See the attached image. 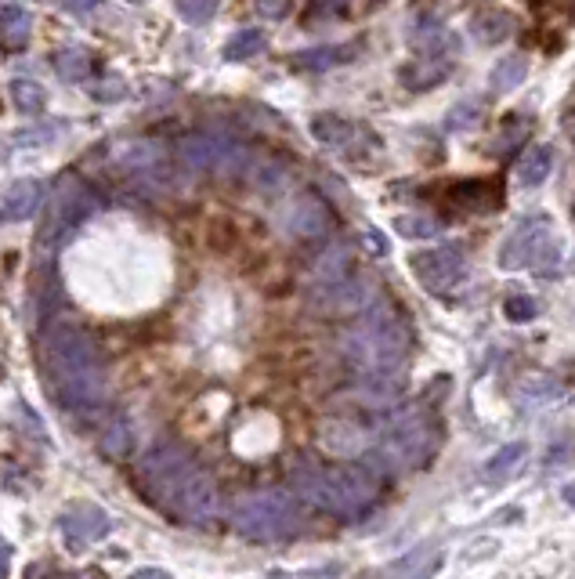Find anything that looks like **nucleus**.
Segmentation results:
<instances>
[{
	"mask_svg": "<svg viewBox=\"0 0 575 579\" xmlns=\"http://www.w3.org/2000/svg\"><path fill=\"white\" fill-rule=\"evenodd\" d=\"M312 131L322 145H330V149H348L351 138H355V127L348 120H340V116H315L312 120Z\"/></svg>",
	"mask_w": 575,
	"mask_h": 579,
	"instance_id": "nucleus-17",
	"label": "nucleus"
},
{
	"mask_svg": "<svg viewBox=\"0 0 575 579\" xmlns=\"http://www.w3.org/2000/svg\"><path fill=\"white\" fill-rule=\"evenodd\" d=\"M561 395V384H557L554 377H528L525 384H521V399L528 402H550Z\"/></svg>",
	"mask_w": 575,
	"mask_h": 579,
	"instance_id": "nucleus-24",
	"label": "nucleus"
},
{
	"mask_svg": "<svg viewBox=\"0 0 575 579\" xmlns=\"http://www.w3.org/2000/svg\"><path fill=\"white\" fill-rule=\"evenodd\" d=\"M322 446L337 456H355V453H362L369 442H366V431H362L359 424L337 420V424H326V428H322Z\"/></svg>",
	"mask_w": 575,
	"mask_h": 579,
	"instance_id": "nucleus-10",
	"label": "nucleus"
},
{
	"mask_svg": "<svg viewBox=\"0 0 575 579\" xmlns=\"http://www.w3.org/2000/svg\"><path fill=\"white\" fill-rule=\"evenodd\" d=\"M11 95H15V105H19L22 113H37L40 105H44V87L37 80H15Z\"/></svg>",
	"mask_w": 575,
	"mask_h": 579,
	"instance_id": "nucleus-21",
	"label": "nucleus"
},
{
	"mask_svg": "<svg viewBox=\"0 0 575 579\" xmlns=\"http://www.w3.org/2000/svg\"><path fill=\"white\" fill-rule=\"evenodd\" d=\"M29 15L22 8H4L0 11V44L8 51H19L26 48V40H29Z\"/></svg>",
	"mask_w": 575,
	"mask_h": 579,
	"instance_id": "nucleus-15",
	"label": "nucleus"
},
{
	"mask_svg": "<svg viewBox=\"0 0 575 579\" xmlns=\"http://www.w3.org/2000/svg\"><path fill=\"white\" fill-rule=\"evenodd\" d=\"M471 33L481 44H500L514 33V19H510V11H478L471 19Z\"/></svg>",
	"mask_w": 575,
	"mask_h": 579,
	"instance_id": "nucleus-11",
	"label": "nucleus"
},
{
	"mask_svg": "<svg viewBox=\"0 0 575 579\" xmlns=\"http://www.w3.org/2000/svg\"><path fill=\"white\" fill-rule=\"evenodd\" d=\"M131 579H170V572H163V569H138Z\"/></svg>",
	"mask_w": 575,
	"mask_h": 579,
	"instance_id": "nucleus-32",
	"label": "nucleus"
},
{
	"mask_svg": "<svg viewBox=\"0 0 575 579\" xmlns=\"http://www.w3.org/2000/svg\"><path fill=\"white\" fill-rule=\"evenodd\" d=\"M565 504H572V507H575V482H568V485H565Z\"/></svg>",
	"mask_w": 575,
	"mask_h": 579,
	"instance_id": "nucleus-35",
	"label": "nucleus"
},
{
	"mask_svg": "<svg viewBox=\"0 0 575 579\" xmlns=\"http://www.w3.org/2000/svg\"><path fill=\"white\" fill-rule=\"evenodd\" d=\"M348 4L351 0H312L308 15H312V19H333L340 11H348Z\"/></svg>",
	"mask_w": 575,
	"mask_h": 579,
	"instance_id": "nucleus-30",
	"label": "nucleus"
},
{
	"mask_svg": "<svg viewBox=\"0 0 575 579\" xmlns=\"http://www.w3.org/2000/svg\"><path fill=\"white\" fill-rule=\"evenodd\" d=\"M395 232L406 239H427L438 232V225L431 218H424V214H402V218H395Z\"/></svg>",
	"mask_w": 575,
	"mask_h": 579,
	"instance_id": "nucleus-23",
	"label": "nucleus"
},
{
	"mask_svg": "<svg viewBox=\"0 0 575 579\" xmlns=\"http://www.w3.org/2000/svg\"><path fill=\"white\" fill-rule=\"evenodd\" d=\"M257 51H264V33L261 29H243L239 37L228 40L225 55L228 58H250V55H257Z\"/></svg>",
	"mask_w": 575,
	"mask_h": 579,
	"instance_id": "nucleus-22",
	"label": "nucleus"
},
{
	"mask_svg": "<svg viewBox=\"0 0 575 579\" xmlns=\"http://www.w3.org/2000/svg\"><path fill=\"white\" fill-rule=\"evenodd\" d=\"M503 315H507L510 323H532L539 315V304L528 294H514V297H507V304H503Z\"/></svg>",
	"mask_w": 575,
	"mask_h": 579,
	"instance_id": "nucleus-25",
	"label": "nucleus"
},
{
	"mask_svg": "<svg viewBox=\"0 0 575 579\" xmlns=\"http://www.w3.org/2000/svg\"><path fill=\"white\" fill-rule=\"evenodd\" d=\"M326 228H330V210L322 207L315 196L297 200V207H293V214H290V232L293 236L315 239V236H322Z\"/></svg>",
	"mask_w": 575,
	"mask_h": 579,
	"instance_id": "nucleus-9",
	"label": "nucleus"
},
{
	"mask_svg": "<svg viewBox=\"0 0 575 579\" xmlns=\"http://www.w3.org/2000/svg\"><path fill=\"white\" fill-rule=\"evenodd\" d=\"M290 485L297 500L312 504L315 511H326L333 518H359L362 511L377 504L380 482L377 471L366 464H337L322 467L308 456L293 460Z\"/></svg>",
	"mask_w": 575,
	"mask_h": 579,
	"instance_id": "nucleus-2",
	"label": "nucleus"
},
{
	"mask_svg": "<svg viewBox=\"0 0 575 579\" xmlns=\"http://www.w3.org/2000/svg\"><path fill=\"white\" fill-rule=\"evenodd\" d=\"M438 424L424 409H406L398 413L384 431H380L377 446H373V464L387 467V471H416L438 449Z\"/></svg>",
	"mask_w": 575,
	"mask_h": 579,
	"instance_id": "nucleus-4",
	"label": "nucleus"
},
{
	"mask_svg": "<svg viewBox=\"0 0 575 579\" xmlns=\"http://www.w3.org/2000/svg\"><path fill=\"white\" fill-rule=\"evenodd\" d=\"M217 0H178V11L185 15L189 22H207L214 15Z\"/></svg>",
	"mask_w": 575,
	"mask_h": 579,
	"instance_id": "nucleus-28",
	"label": "nucleus"
},
{
	"mask_svg": "<svg viewBox=\"0 0 575 579\" xmlns=\"http://www.w3.org/2000/svg\"><path fill=\"white\" fill-rule=\"evenodd\" d=\"M95 4L98 0H66V8H73V11H91Z\"/></svg>",
	"mask_w": 575,
	"mask_h": 579,
	"instance_id": "nucleus-33",
	"label": "nucleus"
},
{
	"mask_svg": "<svg viewBox=\"0 0 575 579\" xmlns=\"http://www.w3.org/2000/svg\"><path fill=\"white\" fill-rule=\"evenodd\" d=\"M409 268H413L416 283L431 290V294H445L453 290L463 276H467V254L460 247H434L420 250V254L409 257Z\"/></svg>",
	"mask_w": 575,
	"mask_h": 579,
	"instance_id": "nucleus-6",
	"label": "nucleus"
},
{
	"mask_svg": "<svg viewBox=\"0 0 575 579\" xmlns=\"http://www.w3.org/2000/svg\"><path fill=\"white\" fill-rule=\"evenodd\" d=\"M525 453H528L525 442H510V446H503L500 453L485 464V478H489V482H503L507 475H514V467L525 460Z\"/></svg>",
	"mask_w": 575,
	"mask_h": 579,
	"instance_id": "nucleus-18",
	"label": "nucleus"
},
{
	"mask_svg": "<svg viewBox=\"0 0 575 579\" xmlns=\"http://www.w3.org/2000/svg\"><path fill=\"white\" fill-rule=\"evenodd\" d=\"M40 203V185L37 181H15L8 192V203H4V218L8 221H22L29 218Z\"/></svg>",
	"mask_w": 575,
	"mask_h": 579,
	"instance_id": "nucleus-14",
	"label": "nucleus"
},
{
	"mask_svg": "<svg viewBox=\"0 0 575 579\" xmlns=\"http://www.w3.org/2000/svg\"><path fill=\"white\" fill-rule=\"evenodd\" d=\"M554 171V149L550 145H539V149L525 152V160L518 163V181L528 185V189H539L543 181Z\"/></svg>",
	"mask_w": 575,
	"mask_h": 579,
	"instance_id": "nucleus-13",
	"label": "nucleus"
},
{
	"mask_svg": "<svg viewBox=\"0 0 575 579\" xmlns=\"http://www.w3.org/2000/svg\"><path fill=\"white\" fill-rule=\"evenodd\" d=\"M58 73L66 76V80H84L91 73V58L84 51H66V55H58Z\"/></svg>",
	"mask_w": 575,
	"mask_h": 579,
	"instance_id": "nucleus-26",
	"label": "nucleus"
},
{
	"mask_svg": "<svg viewBox=\"0 0 575 579\" xmlns=\"http://www.w3.org/2000/svg\"><path fill=\"white\" fill-rule=\"evenodd\" d=\"M547 464L550 467H561V464H575V435L572 438H561L554 449H550L547 456Z\"/></svg>",
	"mask_w": 575,
	"mask_h": 579,
	"instance_id": "nucleus-29",
	"label": "nucleus"
},
{
	"mask_svg": "<svg viewBox=\"0 0 575 579\" xmlns=\"http://www.w3.org/2000/svg\"><path fill=\"white\" fill-rule=\"evenodd\" d=\"M550 228L547 218H528L521 221L514 232H510L507 239H503V247H500V268L503 272H510V268H521L528 265V257H532V247L539 243V236Z\"/></svg>",
	"mask_w": 575,
	"mask_h": 579,
	"instance_id": "nucleus-8",
	"label": "nucleus"
},
{
	"mask_svg": "<svg viewBox=\"0 0 575 579\" xmlns=\"http://www.w3.org/2000/svg\"><path fill=\"white\" fill-rule=\"evenodd\" d=\"M138 489L167 518L189 525H210L217 518V485L181 446L149 449L138 464Z\"/></svg>",
	"mask_w": 575,
	"mask_h": 579,
	"instance_id": "nucleus-1",
	"label": "nucleus"
},
{
	"mask_svg": "<svg viewBox=\"0 0 575 579\" xmlns=\"http://www.w3.org/2000/svg\"><path fill=\"white\" fill-rule=\"evenodd\" d=\"M290 8H293V0H257V11H261L264 19H283Z\"/></svg>",
	"mask_w": 575,
	"mask_h": 579,
	"instance_id": "nucleus-31",
	"label": "nucleus"
},
{
	"mask_svg": "<svg viewBox=\"0 0 575 579\" xmlns=\"http://www.w3.org/2000/svg\"><path fill=\"white\" fill-rule=\"evenodd\" d=\"M105 532H109V518L91 504H76L62 514V536H66V543L73 551H84V547L98 543Z\"/></svg>",
	"mask_w": 575,
	"mask_h": 579,
	"instance_id": "nucleus-7",
	"label": "nucleus"
},
{
	"mask_svg": "<svg viewBox=\"0 0 575 579\" xmlns=\"http://www.w3.org/2000/svg\"><path fill=\"white\" fill-rule=\"evenodd\" d=\"M131 446H134L131 428H127L123 420H113V424L102 431V438H98V449H102V456H109V460H123V456L131 453Z\"/></svg>",
	"mask_w": 575,
	"mask_h": 579,
	"instance_id": "nucleus-20",
	"label": "nucleus"
},
{
	"mask_svg": "<svg viewBox=\"0 0 575 579\" xmlns=\"http://www.w3.org/2000/svg\"><path fill=\"white\" fill-rule=\"evenodd\" d=\"M478 116H481L478 105H474V102H460L453 113L445 116V127H449V131H463V127H471Z\"/></svg>",
	"mask_w": 575,
	"mask_h": 579,
	"instance_id": "nucleus-27",
	"label": "nucleus"
},
{
	"mask_svg": "<svg viewBox=\"0 0 575 579\" xmlns=\"http://www.w3.org/2000/svg\"><path fill=\"white\" fill-rule=\"evenodd\" d=\"M528 76V58L525 55H503L489 73V87L492 95H507Z\"/></svg>",
	"mask_w": 575,
	"mask_h": 579,
	"instance_id": "nucleus-12",
	"label": "nucleus"
},
{
	"mask_svg": "<svg viewBox=\"0 0 575 579\" xmlns=\"http://www.w3.org/2000/svg\"><path fill=\"white\" fill-rule=\"evenodd\" d=\"M355 55L351 48H315V51H304V55L293 58V69H308V73H319V69H330L348 62Z\"/></svg>",
	"mask_w": 575,
	"mask_h": 579,
	"instance_id": "nucleus-19",
	"label": "nucleus"
},
{
	"mask_svg": "<svg viewBox=\"0 0 575 579\" xmlns=\"http://www.w3.org/2000/svg\"><path fill=\"white\" fill-rule=\"evenodd\" d=\"M8 572H11V565H8V554L0 551V579H8Z\"/></svg>",
	"mask_w": 575,
	"mask_h": 579,
	"instance_id": "nucleus-34",
	"label": "nucleus"
},
{
	"mask_svg": "<svg viewBox=\"0 0 575 579\" xmlns=\"http://www.w3.org/2000/svg\"><path fill=\"white\" fill-rule=\"evenodd\" d=\"M232 529L257 543L286 540V536H293V532L301 529L297 496L279 493V489H264V493L243 496V500L232 507Z\"/></svg>",
	"mask_w": 575,
	"mask_h": 579,
	"instance_id": "nucleus-5",
	"label": "nucleus"
},
{
	"mask_svg": "<svg viewBox=\"0 0 575 579\" xmlns=\"http://www.w3.org/2000/svg\"><path fill=\"white\" fill-rule=\"evenodd\" d=\"M344 355L362 377H395L409 355V330L395 312L373 308V312L344 333Z\"/></svg>",
	"mask_w": 575,
	"mask_h": 579,
	"instance_id": "nucleus-3",
	"label": "nucleus"
},
{
	"mask_svg": "<svg viewBox=\"0 0 575 579\" xmlns=\"http://www.w3.org/2000/svg\"><path fill=\"white\" fill-rule=\"evenodd\" d=\"M561 261H565V247H561V239L554 236V232H543L539 236V243L532 247V257H528V265L536 268V272H543V276H550V272H557L561 268Z\"/></svg>",
	"mask_w": 575,
	"mask_h": 579,
	"instance_id": "nucleus-16",
	"label": "nucleus"
}]
</instances>
